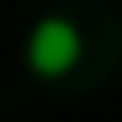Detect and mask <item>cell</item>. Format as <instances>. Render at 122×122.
I'll return each mask as SVG.
<instances>
[{
    "label": "cell",
    "instance_id": "6da1fadb",
    "mask_svg": "<svg viewBox=\"0 0 122 122\" xmlns=\"http://www.w3.org/2000/svg\"><path fill=\"white\" fill-rule=\"evenodd\" d=\"M24 56H28V71L42 75V80L66 75V71L80 61V33H75V24L61 19V14L38 19L33 33H28V52H24Z\"/></svg>",
    "mask_w": 122,
    "mask_h": 122
}]
</instances>
